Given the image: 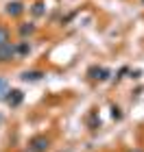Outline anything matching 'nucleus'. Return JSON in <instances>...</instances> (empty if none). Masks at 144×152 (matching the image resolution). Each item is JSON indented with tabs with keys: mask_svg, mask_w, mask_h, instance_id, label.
<instances>
[{
	"mask_svg": "<svg viewBox=\"0 0 144 152\" xmlns=\"http://www.w3.org/2000/svg\"><path fill=\"white\" fill-rule=\"evenodd\" d=\"M42 76H44V74L39 72V70H35V72H24V74H22V80H26V83L31 80V83H33V80H39Z\"/></svg>",
	"mask_w": 144,
	"mask_h": 152,
	"instance_id": "obj_4",
	"label": "nucleus"
},
{
	"mask_svg": "<svg viewBox=\"0 0 144 152\" xmlns=\"http://www.w3.org/2000/svg\"><path fill=\"white\" fill-rule=\"evenodd\" d=\"M7 13H9V15H20V13H22V4H20V2L7 4Z\"/></svg>",
	"mask_w": 144,
	"mask_h": 152,
	"instance_id": "obj_5",
	"label": "nucleus"
},
{
	"mask_svg": "<svg viewBox=\"0 0 144 152\" xmlns=\"http://www.w3.org/2000/svg\"><path fill=\"white\" fill-rule=\"evenodd\" d=\"M112 115H114V120H120V117H122V113H120L118 107H112Z\"/></svg>",
	"mask_w": 144,
	"mask_h": 152,
	"instance_id": "obj_10",
	"label": "nucleus"
},
{
	"mask_svg": "<svg viewBox=\"0 0 144 152\" xmlns=\"http://www.w3.org/2000/svg\"><path fill=\"white\" fill-rule=\"evenodd\" d=\"M33 31H35V26H33V24H29V26H26V24H24V26H22V28H20V33H22V35H31V33H33Z\"/></svg>",
	"mask_w": 144,
	"mask_h": 152,
	"instance_id": "obj_8",
	"label": "nucleus"
},
{
	"mask_svg": "<svg viewBox=\"0 0 144 152\" xmlns=\"http://www.w3.org/2000/svg\"><path fill=\"white\" fill-rule=\"evenodd\" d=\"M9 94H11V96H7V102H9L11 107H18L20 102H22V98H24L22 91H18V89H13V91H9Z\"/></svg>",
	"mask_w": 144,
	"mask_h": 152,
	"instance_id": "obj_2",
	"label": "nucleus"
},
{
	"mask_svg": "<svg viewBox=\"0 0 144 152\" xmlns=\"http://www.w3.org/2000/svg\"><path fill=\"white\" fill-rule=\"evenodd\" d=\"M142 4H144V0H142Z\"/></svg>",
	"mask_w": 144,
	"mask_h": 152,
	"instance_id": "obj_13",
	"label": "nucleus"
},
{
	"mask_svg": "<svg viewBox=\"0 0 144 152\" xmlns=\"http://www.w3.org/2000/svg\"><path fill=\"white\" fill-rule=\"evenodd\" d=\"M90 76H92V78H98V80H105L107 76H109V72L103 70V67H92V70H90Z\"/></svg>",
	"mask_w": 144,
	"mask_h": 152,
	"instance_id": "obj_3",
	"label": "nucleus"
},
{
	"mask_svg": "<svg viewBox=\"0 0 144 152\" xmlns=\"http://www.w3.org/2000/svg\"><path fill=\"white\" fill-rule=\"evenodd\" d=\"M48 150V139L46 137H35L29 146V152H46Z\"/></svg>",
	"mask_w": 144,
	"mask_h": 152,
	"instance_id": "obj_1",
	"label": "nucleus"
},
{
	"mask_svg": "<svg viewBox=\"0 0 144 152\" xmlns=\"http://www.w3.org/2000/svg\"><path fill=\"white\" fill-rule=\"evenodd\" d=\"M131 152H142V150H140V148H135V150H131Z\"/></svg>",
	"mask_w": 144,
	"mask_h": 152,
	"instance_id": "obj_12",
	"label": "nucleus"
},
{
	"mask_svg": "<svg viewBox=\"0 0 144 152\" xmlns=\"http://www.w3.org/2000/svg\"><path fill=\"white\" fill-rule=\"evenodd\" d=\"M4 94H9V91H7V80H2V78H0V98H2Z\"/></svg>",
	"mask_w": 144,
	"mask_h": 152,
	"instance_id": "obj_9",
	"label": "nucleus"
},
{
	"mask_svg": "<svg viewBox=\"0 0 144 152\" xmlns=\"http://www.w3.org/2000/svg\"><path fill=\"white\" fill-rule=\"evenodd\" d=\"M9 44V31L4 28V26H0V46Z\"/></svg>",
	"mask_w": 144,
	"mask_h": 152,
	"instance_id": "obj_6",
	"label": "nucleus"
},
{
	"mask_svg": "<svg viewBox=\"0 0 144 152\" xmlns=\"http://www.w3.org/2000/svg\"><path fill=\"white\" fill-rule=\"evenodd\" d=\"M42 7H44V4H39V2H37V4H35V9H33V13H35V15H42V11H44Z\"/></svg>",
	"mask_w": 144,
	"mask_h": 152,
	"instance_id": "obj_11",
	"label": "nucleus"
},
{
	"mask_svg": "<svg viewBox=\"0 0 144 152\" xmlns=\"http://www.w3.org/2000/svg\"><path fill=\"white\" fill-rule=\"evenodd\" d=\"M29 50H31V46L26 44V41H22V44H20V46L16 48V54H26Z\"/></svg>",
	"mask_w": 144,
	"mask_h": 152,
	"instance_id": "obj_7",
	"label": "nucleus"
}]
</instances>
